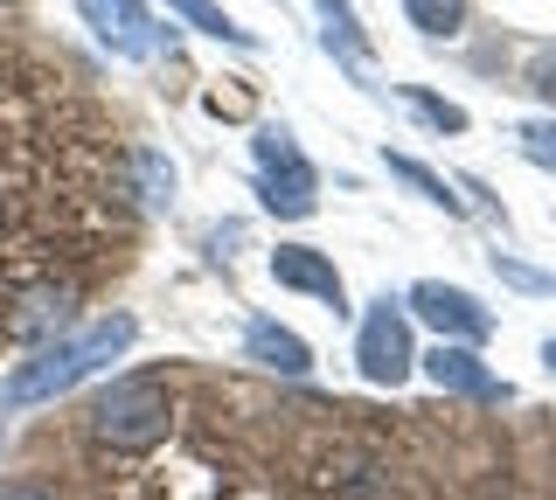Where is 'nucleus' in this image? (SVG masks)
Instances as JSON below:
<instances>
[{
	"label": "nucleus",
	"mask_w": 556,
	"mask_h": 500,
	"mask_svg": "<svg viewBox=\"0 0 556 500\" xmlns=\"http://www.w3.org/2000/svg\"><path fill=\"white\" fill-rule=\"evenodd\" d=\"M417 369H425L445 396H473V403H494V396H508V383H501V375L486 369L473 348H459V341H439L431 355H417Z\"/></svg>",
	"instance_id": "nucleus-8"
},
{
	"label": "nucleus",
	"mask_w": 556,
	"mask_h": 500,
	"mask_svg": "<svg viewBox=\"0 0 556 500\" xmlns=\"http://www.w3.org/2000/svg\"><path fill=\"white\" fill-rule=\"evenodd\" d=\"M271 279L292 285V292H306V299H320V306H334V313H348V285H341L334 257L313 251V244H278L271 251Z\"/></svg>",
	"instance_id": "nucleus-9"
},
{
	"label": "nucleus",
	"mask_w": 556,
	"mask_h": 500,
	"mask_svg": "<svg viewBox=\"0 0 556 500\" xmlns=\"http://www.w3.org/2000/svg\"><path fill=\"white\" fill-rule=\"evenodd\" d=\"M132 167H139V188H132L139 202H167V195H174V167H167L153 146H139V153H132Z\"/></svg>",
	"instance_id": "nucleus-17"
},
{
	"label": "nucleus",
	"mask_w": 556,
	"mask_h": 500,
	"mask_svg": "<svg viewBox=\"0 0 556 500\" xmlns=\"http://www.w3.org/2000/svg\"><path fill=\"white\" fill-rule=\"evenodd\" d=\"M320 42L334 49V56L348 63V70L355 77H369V63H376V49H369V36H362V22H355V8H348V0H320Z\"/></svg>",
	"instance_id": "nucleus-12"
},
{
	"label": "nucleus",
	"mask_w": 556,
	"mask_h": 500,
	"mask_svg": "<svg viewBox=\"0 0 556 500\" xmlns=\"http://www.w3.org/2000/svg\"><path fill=\"white\" fill-rule=\"evenodd\" d=\"M494 279L515 285V292H543V299H556V271H535V265H521V257H508V251H494Z\"/></svg>",
	"instance_id": "nucleus-16"
},
{
	"label": "nucleus",
	"mask_w": 556,
	"mask_h": 500,
	"mask_svg": "<svg viewBox=\"0 0 556 500\" xmlns=\"http://www.w3.org/2000/svg\"><path fill=\"white\" fill-rule=\"evenodd\" d=\"M410 105L425 112L439 132H466V112H459V105H445V98H431V91H410Z\"/></svg>",
	"instance_id": "nucleus-19"
},
{
	"label": "nucleus",
	"mask_w": 556,
	"mask_h": 500,
	"mask_svg": "<svg viewBox=\"0 0 556 500\" xmlns=\"http://www.w3.org/2000/svg\"><path fill=\"white\" fill-rule=\"evenodd\" d=\"M104 146L49 77L0 56V320L28 285H49L63 257H91L118 209Z\"/></svg>",
	"instance_id": "nucleus-1"
},
{
	"label": "nucleus",
	"mask_w": 556,
	"mask_h": 500,
	"mask_svg": "<svg viewBox=\"0 0 556 500\" xmlns=\"http://www.w3.org/2000/svg\"><path fill=\"white\" fill-rule=\"evenodd\" d=\"M404 14H410L417 36H459L466 0H404Z\"/></svg>",
	"instance_id": "nucleus-15"
},
{
	"label": "nucleus",
	"mask_w": 556,
	"mask_h": 500,
	"mask_svg": "<svg viewBox=\"0 0 556 500\" xmlns=\"http://www.w3.org/2000/svg\"><path fill=\"white\" fill-rule=\"evenodd\" d=\"M70 306H77V292L70 285H28L22 299L8 306V320H0V334L8 341H42V334H56V326H70Z\"/></svg>",
	"instance_id": "nucleus-10"
},
{
	"label": "nucleus",
	"mask_w": 556,
	"mask_h": 500,
	"mask_svg": "<svg viewBox=\"0 0 556 500\" xmlns=\"http://www.w3.org/2000/svg\"><path fill=\"white\" fill-rule=\"evenodd\" d=\"M174 14H181L188 28H202V36H216V42H230V49H251V28H237L230 14L216 8V0H167Z\"/></svg>",
	"instance_id": "nucleus-13"
},
{
	"label": "nucleus",
	"mask_w": 556,
	"mask_h": 500,
	"mask_svg": "<svg viewBox=\"0 0 556 500\" xmlns=\"http://www.w3.org/2000/svg\"><path fill=\"white\" fill-rule=\"evenodd\" d=\"M77 14H84V28L126 63H147L153 49H161V22L147 14V0H77Z\"/></svg>",
	"instance_id": "nucleus-7"
},
{
	"label": "nucleus",
	"mask_w": 556,
	"mask_h": 500,
	"mask_svg": "<svg viewBox=\"0 0 556 500\" xmlns=\"http://www.w3.org/2000/svg\"><path fill=\"white\" fill-rule=\"evenodd\" d=\"M515 140H521V153H529L535 167H549V175H556V118H529Z\"/></svg>",
	"instance_id": "nucleus-18"
},
{
	"label": "nucleus",
	"mask_w": 556,
	"mask_h": 500,
	"mask_svg": "<svg viewBox=\"0 0 556 500\" xmlns=\"http://www.w3.org/2000/svg\"><path fill=\"white\" fill-rule=\"evenodd\" d=\"M257 195H265L271 216H313L320 209V175L300 161L286 126H265L257 132Z\"/></svg>",
	"instance_id": "nucleus-4"
},
{
	"label": "nucleus",
	"mask_w": 556,
	"mask_h": 500,
	"mask_svg": "<svg viewBox=\"0 0 556 500\" xmlns=\"http://www.w3.org/2000/svg\"><path fill=\"white\" fill-rule=\"evenodd\" d=\"M132 334H139L132 313H112V320H91V326H77V334L49 341V348H35L22 369L0 383V403H8V410H28V403H49V396L77 389L84 375L112 369V361L132 348Z\"/></svg>",
	"instance_id": "nucleus-2"
},
{
	"label": "nucleus",
	"mask_w": 556,
	"mask_h": 500,
	"mask_svg": "<svg viewBox=\"0 0 556 500\" xmlns=\"http://www.w3.org/2000/svg\"><path fill=\"white\" fill-rule=\"evenodd\" d=\"M0 500H49L42 487H0Z\"/></svg>",
	"instance_id": "nucleus-20"
},
{
	"label": "nucleus",
	"mask_w": 556,
	"mask_h": 500,
	"mask_svg": "<svg viewBox=\"0 0 556 500\" xmlns=\"http://www.w3.org/2000/svg\"><path fill=\"white\" fill-rule=\"evenodd\" d=\"M390 175L404 181V188H417V195H425V202H439L445 216H459V209H466V202H459V195H452V188H445V175H431L425 161H410V153H390Z\"/></svg>",
	"instance_id": "nucleus-14"
},
{
	"label": "nucleus",
	"mask_w": 556,
	"mask_h": 500,
	"mask_svg": "<svg viewBox=\"0 0 556 500\" xmlns=\"http://www.w3.org/2000/svg\"><path fill=\"white\" fill-rule=\"evenodd\" d=\"M355 361H362V375H369L376 389H396L404 375L417 369V348H410V313H404V299H382L362 313V334H355Z\"/></svg>",
	"instance_id": "nucleus-5"
},
{
	"label": "nucleus",
	"mask_w": 556,
	"mask_h": 500,
	"mask_svg": "<svg viewBox=\"0 0 556 500\" xmlns=\"http://www.w3.org/2000/svg\"><path fill=\"white\" fill-rule=\"evenodd\" d=\"M404 313H417L425 326H439V341H459V348H480V341L494 334V313H486L473 292H459L445 279H417L404 292Z\"/></svg>",
	"instance_id": "nucleus-6"
},
{
	"label": "nucleus",
	"mask_w": 556,
	"mask_h": 500,
	"mask_svg": "<svg viewBox=\"0 0 556 500\" xmlns=\"http://www.w3.org/2000/svg\"><path fill=\"white\" fill-rule=\"evenodd\" d=\"M243 355H251L257 369H278V375H306V369H313V348H306V341L292 334V326L265 320V313L243 326Z\"/></svg>",
	"instance_id": "nucleus-11"
},
{
	"label": "nucleus",
	"mask_w": 556,
	"mask_h": 500,
	"mask_svg": "<svg viewBox=\"0 0 556 500\" xmlns=\"http://www.w3.org/2000/svg\"><path fill=\"white\" fill-rule=\"evenodd\" d=\"M167 418H174V396H167L161 375H147V369L118 375L91 403V431L104 445H118V452H153V445L167 438Z\"/></svg>",
	"instance_id": "nucleus-3"
},
{
	"label": "nucleus",
	"mask_w": 556,
	"mask_h": 500,
	"mask_svg": "<svg viewBox=\"0 0 556 500\" xmlns=\"http://www.w3.org/2000/svg\"><path fill=\"white\" fill-rule=\"evenodd\" d=\"M543 369H549V375H556V334H549V341H543Z\"/></svg>",
	"instance_id": "nucleus-21"
}]
</instances>
